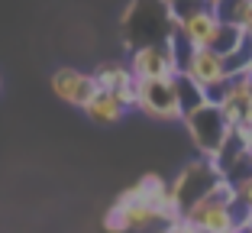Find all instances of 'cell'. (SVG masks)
<instances>
[{
	"mask_svg": "<svg viewBox=\"0 0 252 233\" xmlns=\"http://www.w3.org/2000/svg\"><path fill=\"white\" fill-rule=\"evenodd\" d=\"M175 33V13H171L168 0H136L129 3L123 16V42L129 45V52L142 49V45H158L168 42Z\"/></svg>",
	"mask_w": 252,
	"mask_h": 233,
	"instance_id": "cell-1",
	"label": "cell"
},
{
	"mask_svg": "<svg viewBox=\"0 0 252 233\" xmlns=\"http://www.w3.org/2000/svg\"><path fill=\"white\" fill-rule=\"evenodd\" d=\"M0 88H3V75H0Z\"/></svg>",
	"mask_w": 252,
	"mask_h": 233,
	"instance_id": "cell-19",
	"label": "cell"
},
{
	"mask_svg": "<svg viewBox=\"0 0 252 233\" xmlns=\"http://www.w3.org/2000/svg\"><path fill=\"white\" fill-rule=\"evenodd\" d=\"M249 7H252V0H220L217 3V16H220V23H230V26L243 30V20L249 13Z\"/></svg>",
	"mask_w": 252,
	"mask_h": 233,
	"instance_id": "cell-13",
	"label": "cell"
},
{
	"mask_svg": "<svg viewBox=\"0 0 252 233\" xmlns=\"http://www.w3.org/2000/svg\"><path fill=\"white\" fill-rule=\"evenodd\" d=\"M104 230H110V233H126V230H133L129 211H126L123 204H113V207H107V214H104Z\"/></svg>",
	"mask_w": 252,
	"mask_h": 233,
	"instance_id": "cell-14",
	"label": "cell"
},
{
	"mask_svg": "<svg viewBox=\"0 0 252 233\" xmlns=\"http://www.w3.org/2000/svg\"><path fill=\"white\" fill-rule=\"evenodd\" d=\"M220 181H223V175L217 172L214 162L210 159H197V162H188L181 168V175L171 181V195H175V201L181 204V211L188 217V211H191L194 204L204 201Z\"/></svg>",
	"mask_w": 252,
	"mask_h": 233,
	"instance_id": "cell-3",
	"label": "cell"
},
{
	"mask_svg": "<svg viewBox=\"0 0 252 233\" xmlns=\"http://www.w3.org/2000/svg\"><path fill=\"white\" fill-rule=\"evenodd\" d=\"M84 113H88L94 123H117V120H123L126 107L117 100V94H107V91H100V94L91 100V107H88Z\"/></svg>",
	"mask_w": 252,
	"mask_h": 233,
	"instance_id": "cell-9",
	"label": "cell"
},
{
	"mask_svg": "<svg viewBox=\"0 0 252 233\" xmlns=\"http://www.w3.org/2000/svg\"><path fill=\"white\" fill-rule=\"evenodd\" d=\"M136 188H139V195H142V201L146 204H152V207H158V204L168 198V191H171V185L162 178V175H156V172H149V175H142L139 181H136Z\"/></svg>",
	"mask_w": 252,
	"mask_h": 233,
	"instance_id": "cell-12",
	"label": "cell"
},
{
	"mask_svg": "<svg viewBox=\"0 0 252 233\" xmlns=\"http://www.w3.org/2000/svg\"><path fill=\"white\" fill-rule=\"evenodd\" d=\"M246 45V33L239 30V26H230V23H220V33H217L214 39V49L217 55H223V59H230V55H236L239 49Z\"/></svg>",
	"mask_w": 252,
	"mask_h": 233,
	"instance_id": "cell-11",
	"label": "cell"
},
{
	"mask_svg": "<svg viewBox=\"0 0 252 233\" xmlns=\"http://www.w3.org/2000/svg\"><path fill=\"white\" fill-rule=\"evenodd\" d=\"M210 3H214V7H217V3H220V0H210Z\"/></svg>",
	"mask_w": 252,
	"mask_h": 233,
	"instance_id": "cell-20",
	"label": "cell"
},
{
	"mask_svg": "<svg viewBox=\"0 0 252 233\" xmlns=\"http://www.w3.org/2000/svg\"><path fill=\"white\" fill-rule=\"evenodd\" d=\"M162 233H171V230H162Z\"/></svg>",
	"mask_w": 252,
	"mask_h": 233,
	"instance_id": "cell-22",
	"label": "cell"
},
{
	"mask_svg": "<svg viewBox=\"0 0 252 233\" xmlns=\"http://www.w3.org/2000/svg\"><path fill=\"white\" fill-rule=\"evenodd\" d=\"M52 91L59 94V100H65V104H71V107H81V110H88L91 100L100 94L94 78L78 71V68H68V65L59 68L52 75Z\"/></svg>",
	"mask_w": 252,
	"mask_h": 233,
	"instance_id": "cell-6",
	"label": "cell"
},
{
	"mask_svg": "<svg viewBox=\"0 0 252 233\" xmlns=\"http://www.w3.org/2000/svg\"><path fill=\"white\" fill-rule=\"evenodd\" d=\"M129 71H133L139 81H175V78L181 75L171 42L142 45V49L129 52Z\"/></svg>",
	"mask_w": 252,
	"mask_h": 233,
	"instance_id": "cell-4",
	"label": "cell"
},
{
	"mask_svg": "<svg viewBox=\"0 0 252 233\" xmlns=\"http://www.w3.org/2000/svg\"><path fill=\"white\" fill-rule=\"evenodd\" d=\"M185 75L191 78L194 84H200L204 91H214V88H223V84L230 81L226 75V59L217 55L214 49H194L191 62H188Z\"/></svg>",
	"mask_w": 252,
	"mask_h": 233,
	"instance_id": "cell-7",
	"label": "cell"
},
{
	"mask_svg": "<svg viewBox=\"0 0 252 233\" xmlns=\"http://www.w3.org/2000/svg\"><path fill=\"white\" fill-rule=\"evenodd\" d=\"M236 201H239V207H243V211L252 214V178L246 181V185H239V188H236Z\"/></svg>",
	"mask_w": 252,
	"mask_h": 233,
	"instance_id": "cell-16",
	"label": "cell"
},
{
	"mask_svg": "<svg viewBox=\"0 0 252 233\" xmlns=\"http://www.w3.org/2000/svg\"><path fill=\"white\" fill-rule=\"evenodd\" d=\"M239 233H252V214H249V217L243 220V230H239Z\"/></svg>",
	"mask_w": 252,
	"mask_h": 233,
	"instance_id": "cell-17",
	"label": "cell"
},
{
	"mask_svg": "<svg viewBox=\"0 0 252 233\" xmlns=\"http://www.w3.org/2000/svg\"><path fill=\"white\" fill-rule=\"evenodd\" d=\"M185 127H188L194 146H197V152L204 159H217V152L223 149V143H226L230 133H233V127L226 123V117H223V110L217 104H204L194 113H188Z\"/></svg>",
	"mask_w": 252,
	"mask_h": 233,
	"instance_id": "cell-2",
	"label": "cell"
},
{
	"mask_svg": "<svg viewBox=\"0 0 252 233\" xmlns=\"http://www.w3.org/2000/svg\"><path fill=\"white\" fill-rule=\"evenodd\" d=\"M175 91H178V104H181V113H194L197 107L207 104V91L200 88V84H194L188 75H178L175 78Z\"/></svg>",
	"mask_w": 252,
	"mask_h": 233,
	"instance_id": "cell-10",
	"label": "cell"
},
{
	"mask_svg": "<svg viewBox=\"0 0 252 233\" xmlns=\"http://www.w3.org/2000/svg\"><path fill=\"white\" fill-rule=\"evenodd\" d=\"M126 211H129V220H133V227L136 230H142V227H149L152 224V220H158V214H156V207H152V204H136V207H126Z\"/></svg>",
	"mask_w": 252,
	"mask_h": 233,
	"instance_id": "cell-15",
	"label": "cell"
},
{
	"mask_svg": "<svg viewBox=\"0 0 252 233\" xmlns=\"http://www.w3.org/2000/svg\"><path fill=\"white\" fill-rule=\"evenodd\" d=\"M168 3H181V0H168Z\"/></svg>",
	"mask_w": 252,
	"mask_h": 233,
	"instance_id": "cell-21",
	"label": "cell"
},
{
	"mask_svg": "<svg viewBox=\"0 0 252 233\" xmlns=\"http://www.w3.org/2000/svg\"><path fill=\"white\" fill-rule=\"evenodd\" d=\"M246 42H249V49H252V33H249V36H246Z\"/></svg>",
	"mask_w": 252,
	"mask_h": 233,
	"instance_id": "cell-18",
	"label": "cell"
},
{
	"mask_svg": "<svg viewBox=\"0 0 252 233\" xmlns=\"http://www.w3.org/2000/svg\"><path fill=\"white\" fill-rule=\"evenodd\" d=\"M139 110L152 120H185L175 81H139Z\"/></svg>",
	"mask_w": 252,
	"mask_h": 233,
	"instance_id": "cell-5",
	"label": "cell"
},
{
	"mask_svg": "<svg viewBox=\"0 0 252 233\" xmlns=\"http://www.w3.org/2000/svg\"><path fill=\"white\" fill-rule=\"evenodd\" d=\"M91 78H94L97 91H107V94H117L120 88H123L126 81H133V71H129V62H104V65H97L94 71H91Z\"/></svg>",
	"mask_w": 252,
	"mask_h": 233,
	"instance_id": "cell-8",
	"label": "cell"
}]
</instances>
